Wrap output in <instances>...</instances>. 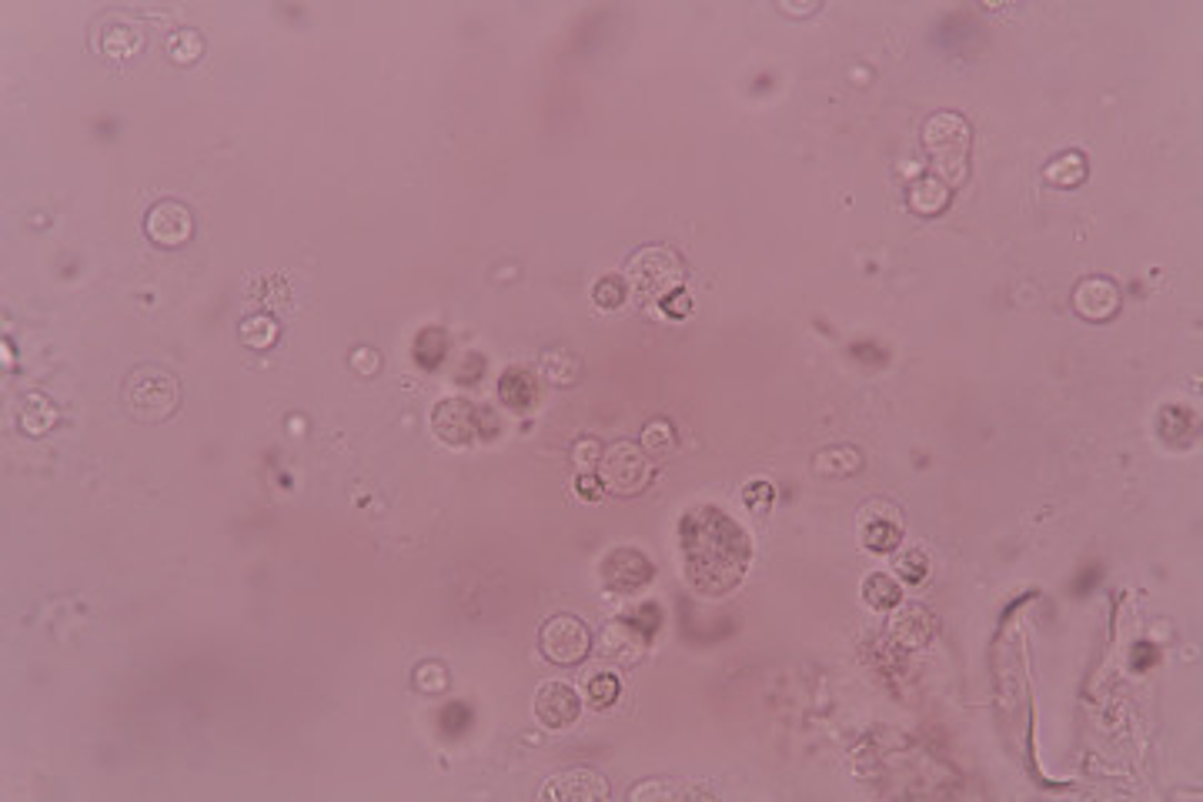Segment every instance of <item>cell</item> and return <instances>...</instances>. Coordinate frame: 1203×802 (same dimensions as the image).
Listing matches in <instances>:
<instances>
[{"instance_id": "6da1fadb", "label": "cell", "mask_w": 1203, "mask_h": 802, "mask_svg": "<svg viewBox=\"0 0 1203 802\" xmlns=\"http://www.w3.org/2000/svg\"><path fill=\"white\" fill-rule=\"evenodd\" d=\"M679 552L686 582L699 595H726L746 579L752 545L736 518L719 505H696L679 522Z\"/></svg>"}, {"instance_id": "7a4b0ae2", "label": "cell", "mask_w": 1203, "mask_h": 802, "mask_svg": "<svg viewBox=\"0 0 1203 802\" xmlns=\"http://www.w3.org/2000/svg\"><path fill=\"white\" fill-rule=\"evenodd\" d=\"M970 148H973V131L966 124V117L953 111L933 114L923 124V151L929 158V168L936 171L946 188H960L970 174Z\"/></svg>"}, {"instance_id": "3957f363", "label": "cell", "mask_w": 1203, "mask_h": 802, "mask_svg": "<svg viewBox=\"0 0 1203 802\" xmlns=\"http://www.w3.org/2000/svg\"><path fill=\"white\" fill-rule=\"evenodd\" d=\"M625 278H629V288L635 291L639 298H649V301H662L669 295H676L686 285V264L672 248H662V244H649V248H639L625 264Z\"/></svg>"}, {"instance_id": "277c9868", "label": "cell", "mask_w": 1203, "mask_h": 802, "mask_svg": "<svg viewBox=\"0 0 1203 802\" xmlns=\"http://www.w3.org/2000/svg\"><path fill=\"white\" fill-rule=\"evenodd\" d=\"M124 401L138 422H164L181 401V388L168 371L138 368L124 385Z\"/></svg>"}, {"instance_id": "5b68a950", "label": "cell", "mask_w": 1203, "mask_h": 802, "mask_svg": "<svg viewBox=\"0 0 1203 802\" xmlns=\"http://www.w3.org/2000/svg\"><path fill=\"white\" fill-rule=\"evenodd\" d=\"M599 482L612 495H639L652 482V458L632 442L612 445L599 462Z\"/></svg>"}, {"instance_id": "8992f818", "label": "cell", "mask_w": 1203, "mask_h": 802, "mask_svg": "<svg viewBox=\"0 0 1203 802\" xmlns=\"http://www.w3.org/2000/svg\"><path fill=\"white\" fill-rule=\"evenodd\" d=\"M599 575H602V585L615 595H632L645 589L652 579H655V569L652 562L645 559V552L632 549V545H615V549L605 552V559L599 565Z\"/></svg>"}, {"instance_id": "52a82bcc", "label": "cell", "mask_w": 1203, "mask_h": 802, "mask_svg": "<svg viewBox=\"0 0 1203 802\" xmlns=\"http://www.w3.org/2000/svg\"><path fill=\"white\" fill-rule=\"evenodd\" d=\"M592 649L589 625L575 615H555L542 625V652L555 665H575L582 662Z\"/></svg>"}, {"instance_id": "ba28073f", "label": "cell", "mask_w": 1203, "mask_h": 802, "mask_svg": "<svg viewBox=\"0 0 1203 802\" xmlns=\"http://www.w3.org/2000/svg\"><path fill=\"white\" fill-rule=\"evenodd\" d=\"M432 428L445 445L462 448L478 435V408L465 398H442L432 408Z\"/></svg>"}, {"instance_id": "9c48e42d", "label": "cell", "mask_w": 1203, "mask_h": 802, "mask_svg": "<svg viewBox=\"0 0 1203 802\" xmlns=\"http://www.w3.org/2000/svg\"><path fill=\"white\" fill-rule=\"evenodd\" d=\"M1120 301H1123V295H1120L1117 281L1100 278V275L1083 278L1080 285L1073 288V308H1077V315L1083 321H1093V325L1110 321L1113 315H1117Z\"/></svg>"}, {"instance_id": "30bf717a", "label": "cell", "mask_w": 1203, "mask_h": 802, "mask_svg": "<svg viewBox=\"0 0 1203 802\" xmlns=\"http://www.w3.org/2000/svg\"><path fill=\"white\" fill-rule=\"evenodd\" d=\"M859 542L869 552H896V545L903 542V522L896 508L883 502L866 505L859 515Z\"/></svg>"}, {"instance_id": "8fae6325", "label": "cell", "mask_w": 1203, "mask_h": 802, "mask_svg": "<svg viewBox=\"0 0 1203 802\" xmlns=\"http://www.w3.org/2000/svg\"><path fill=\"white\" fill-rule=\"evenodd\" d=\"M579 709V692L569 682H542L539 692H535V719L545 729H569L579 719Z\"/></svg>"}, {"instance_id": "7c38bea8", "label": "cell", "mask_w": 1203, "mask_h": 802, "mask_svg": "<svg viewBox=\"0 0 1203 802\" xmlns=\"http://www.w3.org/2000/svg\"><path fill=\"white\" fill-rule=\"evenodd\" d=\"M539 796L552 802H599L609 799V782L595 769H569L559 772L552 782H545Z\"/></svg>"}, {"instance_id": "4fadbf2b", "label": "cell", "mask_w": 1203, "mask_h": 802, "mask_svg": "<svg viewBox=\"0 0 1203 802\" xmlns=\"http://www.w3.org/2000/svg\"><path fill=\"white\" fill-rule=\"evenodd\" d=\"M144 228H148V238L154 244H161V248H181V244L191 238L194 221H191V211L184 208L181 201H158L148 211Z\"/></svg>"}, {"instance_id": "5bb4252c", "label": "cell", "mask_w": 1203, "mask_h": 802, "mask_svg": "<svg viewBox=\"0 0 1203 802\" xmlns=\"http://www.w3.org/2000/svg\"><path fill=\"white\" fill-rule=\"evenodd\" d=\"M893 612L896 615L889 619V635H893L899 645H906V649H919V645H926L929 639H933L936 619H933V612H929L926 605L906 602V605H896Z\"/></svg>"}, {"instance_id": "9a60e30c", "label": "cell", "mask_w": 1203, "mask_h": 802, "mask_svg": "<svg viewBox=\"0 0 1203 802\" xmlns=\"http://www.w3.org/2000/svg\"><path fill=\"white\" fill-rule=\"evenodd\" d=\"M649 639H652V635H645L632 619L629 622H612L609 629L602 632V652L609 655L612 662L629 665V662L642 659L645 649H649Z\"/></svg>"}, {"instance_id": "2e32d148", "label": "cell", "mask_w": 1203, "mask_h": 802, "mask_svg": "<svg viewBox=\"0 0 1203 802\" xmlns=\"http://www.w3.org/2000/svg\"><path fill=\"white\" fill-rule=\"evenodd\" d=\"M498 398H502L508 408H515V412H528V408H535V401H539V385H535V375L528 368H508L505 375L498 378Z\"/></svg>"}, {"instance_id": "e0dca14e", "label": "cell", "mask_w": 1203, "mask_h": 802, "mask_svg": "<svg viewBox=\"0 0 1203 802\" xmlns=\"http://www.w3.org/2000/svg\"><path fill=\"white\" fill-rule=\"evenodd\" d=\"M141 47H144V34H141V27L131 21L107 24L101 31V51L111 57V61H127V57H134Z\"/></svg>"}, {"instance_id": "ac0fdd59", "label": "cell", "mask_w": 1203, "mask_h": 802, "mask_svg": "<svg viewBox=\"0 0 1203 802\" xmlns=\"http://www.w3.org/2000/svg\"><path fill=\"white\" fill-rule=\"evenodd\" d=\"M950 198H953V191L946 188L940 178L916 181L913 188H909V194H906L909 208H913L916 214H923V218H936V214H943L946 204H950Z\"/></svg>"}, {"instance_id": "d6986e66", "label": "cell", "mask_w": 1203, "mask_h": 802, "mask_svg": "<svg viewBox=\"0 0 1203 802\" xmlns=\"http://www.w3.org/2000/svg\"><path fill=\"white\" fill-rule=\"evenodd\" d=\"M1193 425H1197V418H1193L1187 408H1180V405H1167L1157 415V432L1170 448H1190L1193 435H1197V432H1193Z\"/></svg>"}, {"instance_id": "ffe728a7", "label": "cell", "mask_w": 1203, "mask_h": 802, "mask_svg": "<svg viewBox=\"0 0 1203 802\" xmlns=\"http://www.w3.org/2000/svg\"><path fill=\"white\" fill-rule=\"evenodd\" d=\"M1043 178H1046V184H1053V188L1073 191L1087 181V161H1083V154H1077V151L1060 154V158L1043 168Z\"/></svg>"}, {"instance_id": "44dd1931", "label": "cell", "mask_w": 1203, "mask_h": 802, "mask_svg": "<svg viewBox=\"0 0 1203 802\" xmlns=\"http://www.w3.org/2000/svg\"><path fill=\"white\" fill-rule=\"evenodd\" d=\"M863 599H866L869 609L893 612L896 605L903 602V589H899V582L893 579V575L876 572V575H869V579L863 582Z\"/></svg>"}, {"instance_id": "7402d4cb", "label": "cell", "mask_w": 1203, "mask_h": 802, "mask_svg": "<svg viewBox=\"0 0 1203 802\" xmlns=\"http://www.w3.org/2000/svg\"><path fill=\"white\" fill-rule=\"evenodd\" d=\"M17 422H21V428L27 435H44V432H51L54 422H57V408L44 395H27L24 405H21V415H17Z\"/></svg>"}, {"instance_id": "603a6c76", "label": "cell", "mask_w": 1203, "mask_h": 802, "mask_svg": "<svg viewBox=\"0 0 1203 802\" xmlns=\"http://www.w3.org/2000/svg\"><path fill=\"white\" fill-rule=\"evenodd\" d=\"M816 472L823 478H846V475H856L863 468V458H859L856 448H826V452L816 455Z\"/></svg>"}, {"instance_id": "cb8c5ba5", "label": "cell", "mask_w": 1203, "mask_h": 802, "mask_svg": "<svg viewBox=\"0 0 1203 802\" xmlns=\"http://www.w3.org/2000/svg\"><path fill=\"white\" fill-rule=\"evenodd\" d=\"M445 351H448V335L438 328H425L415 341V358L422 368H435L445 358Z\"/></svg>"}, {"instance_id": "d4e9b609", "label": "cell", "mask_w": 1203, "mask_h": 802, "mask_svg": "<svg viewBox=\"0 0 1203 802\" xmlns=\"http://www.w3.org/2000/svg\"><path fill=\"white\" fill-rule=\"evenodd\" d=\"M542 368L555 385H572V381L579 378V361H575L572 351H565V348L549 351V355L542 358Z\"/></svg>"}, {"instance_id": "484cf974", "label": "cell", "mask_w": 1203, "mask_h": 802, "mask_svg": "<svg viewBox=\"0 0 1203 802\" xmlns=\"http://www.w3.org/2000/svg\"><path fill=\"white\" fill-rule=\"evenodd\" d=\"M642 448H645V455H655V458H662V455H669L672 448H676V432H672V425L669 422H649L645 425V432H642Z\"/></svg>"}, {"instance_id": "4316f807", "label": "cell", "mask_w": 1203, "mask_h": 802, "mask_svg": "<svg viewBox=\"0 0 1203 802\" xmlns=\"http://www.w3.org/2000/svg\"><path fill=\"white\" fill-rule=\"evenodd\" d=\"M585 696H589L592 709H609V706H615V699L622 696V686L612 672H599V676L589 679V692H585Z\"/></svg>"}, {"instance_id": "83f0119b", "label": "cell", "mask_w": 1203, "mask_h": 802, "mask_svg": "<svg viewBox=\"0 0 1203 802\" xmlns=\"http://www.w3.org/2000/svg\"><path fill=\"white\" fill-rule=\"evenodd\" d=\"M168 51H171V57H174L178 64H191V61H198V57H201L204 41L198 37V31L184 27V31H174V34L168 37Z\"/></svg>"}, {"instance_id": "f1b7e54d", "label": "cell", "mask_w": 1203, "mask_h": 802, "mask_svg": "<svg viewBox=\"0 0 1203 802\" xmlns=\"http://www.w3.org/2000/svg\"><path fill=\"white\" fill-rule=\"evenodd\" d=\"M278 338V325L271 318H244L241 321V341L251 348H271Z\"/></svg>"}, {"instance_id": "f546056e", "label": "cell", "mask_w": 1203, "mask_h": 802, "mask_svg": "<svg viewBox=\"0 0 1203 802\" xmlns=\"http://www.w3.org/2000/svg\"><path fill=\"white\" fill-rule=\"evenodd\" d=\"M625 295H629V288H625V281L615 278V275H605L602 281H595V288H592V301L599 308H605V311L622 308Z\"/></svg>"}, {"instance_id": "4dcf8cb0", "label": "cell", "mask_w": 1203, "mask_h": 802, "mask_svg": "<svg viewBox=\"0 0 1203 802\" xmlns=\"http://www.w3.org/2000/svg\"><path fill=\"white\" fill-rule=\"evenodd\" d=\"M896 572H899V579L909 582V585L923 582L926 575H929V559H926V552H923V549H906V552H899V555H896Z\"/></svg>"}, {"instance_id": "1f68e13d", "label": "cell", "mask_w": 1203, "mask_h": 802, "mask_svg": "<svg viewBox=\"0 0 1203 802\" xmlns=\"http://www.w3.org/2000/svg\"><path fill=\"white\" fill-rule=\"evenodd\" d=\"M772 502H776V488H772V482H766V478H752V482H746V488H742V505H746L749 512H769Z\"/></svg>"}, {"instance_id": "d6a6232c", "label": "cell", "mask_w": 1203, "mask_h": 802, "mask_svg": "<svg viewBox=\"0 0 1203 802\" xmlns=\"http://www.w3.org/2000/svg\"><path fill=\"white\" fill-rule=\"evenodd\" d=\"M679 799V796H706L702 789H686V786H672V782H642V786L632 789V799Z\"/></svg>"}, {"instance_id": "836d02e7", "label": "cell", "mask_w": 1203, "mask_h": 802, "mask_svg": "<svg viewBox=\"0 0 1203 802\" xmlns=\"http://www.w3.org/2000/svg\"><path fill=\"white\" fill-rule=\"evenodd\" d=\"M415 686L422 692H442L448 686V676H445L442 665H422V669H418V676H415Z\"/></svg>"}, {"instance_id": "e575fe53", "label": "cell", "mask_w": 1203, "mask_h": 802, "mask_svg": "<svg viewBox=\"0 0 1203 802\" xmlns=\"http://www.w3.org/2000/svg\"><path fill=\"white\" fill-rule=\"evenodd\" d=\"M575 462H579L582 472H589V468L602 462V445L595 442V438H579V442H575Z\"/></svg>"}, {"instance_id": "d590c367", "label": "cell", "mask_w": 1203, "mask_h": 802, "mask_svg": "<svg viewBox=\"0 0 1203 802\" xmlns=\"http://www.w3.org/2000/svg\"><path fill=\"white\" fill-rule=\"evenodd\" d=\"M659 615H662V612H659V609H655V605H642V609H639V612H635V615H632V622H635V625H639V629H642L645 635H652L655 629H659V622H662V619H659Z\"/></svg>"}, {"instance_id": "8d00e7d4", "label": "cell", "mask_w": 1203, "mask_h": 802, "mask_svg": "<svg viewBox=\"0 0 1203 802\" xmlns=\"http://www.w3.org/2000/svg\"><path fill=\"white\" fill-rule=\"evenodd\" d=\"M662 311L669 318H682L689 311V298H686V291H676V295H669L662 301Z\"/></svg>"}, {"instance_id": "74e56055", "label": "cell", "mask_w": 1203, "mask_h": 802, "mask_svg": "<svg viewBox=\"0 0 1203 802\" xmlns=\"http://www.w3.org/2000/svg\"><path fill=\"white\" fill-rule=\"evenodd\" d=\"M575 485H579V495L589 498V502H595V498H602V492H605L602 482H599V475H589V472H585Z\"/></svg>"}, {"instance_id": "f35d334b", "label": "cell", "mask_w": 1203, "mask_h": 802, "mask_svg": "<svg viewBox=\"0 0 1203 802\" xmlns=\"http://www.w3.org/2000/svg\"><path fill=\"white\" fill-rule=\"evenodd\" d=\"M1153 659H1157V649H1153L1150 642H1140L1137 649H1133V665H1137V669H1147V665H1153Z\"/></svg>"}, {"instance_id": "ab89813d", "label": "cell", "mask_w": 1203, "mask_h": 802, "mask_svg": "<svg viewBox=\"0 0 1203 802\" xmlns=\"http://www.w3.org/2000/svg\"><path fill=\"white\" fill-rule=\"evenodd\" d=\"M478 432H482V435H498V418H492L488 408L478 412Z\"/></svg>"}]
</instances>
